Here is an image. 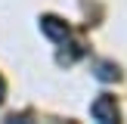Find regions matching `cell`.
<instances>
[{
    "label": "cell",
    "mask_w": 127,
    "mask_h": 124,
    "mask_svg": "<svg viewBox=\"0 0 127 124\" xmlns=\"http://www.w3.org/2000/svg\"><path fill=\"white\" fill-rule=\"evenodd\" d=\"M40 28H43V34L50 37V40H56V43H65L68 40V25L62 22V19H56V16H43L40 19Z\"/></svg>",
    "instance_id": "1"
},
{
    "label": "cell",
    "mask_w": 127,
    "mask_h": 124,
    "mask_svg": "<svg viewBox=\"0 0 127 124\" xmlns=\"http://www.w3.org/2000/svg\"><path fill=\"white\" fill-rule=\"evenodd\" d=\"M90 115L96 118V121H118V105L112 96H99L96 102L90 105Z\"/></svg>",
    "instance_id": "2"
},
{
    "label": "cell",
    "mask_w": 127,
    "mask_h": 124,
    "mask_svg": "<svg viewBox=\"0 0 127 124\" xmlns=\"http://www.w3.org/2000/svg\"><path fill=\"white\" fill-rule=\"evenodd\" d=\"M96 78L99 81H118V65H112V62H96Z\"/></svg>",
    "instance_id": "3"
},
{
    "label": "cell",
    "mask_w": 127,
    "mask_h": 124,
    "mask_svg": "<svg viewBox=\"0 0 127 124\" xmlns=\"http://www.w3.org/2000/svg\"><path fill=\"white\" fill-rule=\"evenodd\" d=\"M0 102H3V78H0Z\"/></svg>",
    "instance_id": "4"
}]
</instances>
